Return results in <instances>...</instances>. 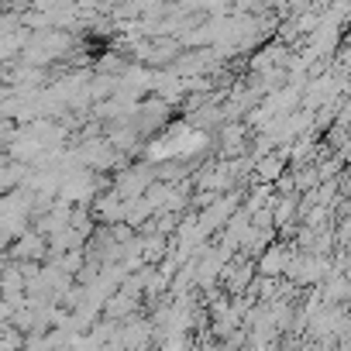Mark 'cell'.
I'll return each mask as SVG.
<instances>
[{
  "label": "cell",
  "instance_id": "6da1fadb",
  "mask_svg": "<svg viewBox=\"0 0 351 351\" xmlns=\"http://www.w3.org/2000/svg\"><path fill=\"white\" fill-rule=\"evenodd\" d=\"M158 165L155 162H138V165H131V169H124L121 176H117V180H114V193L121 197V200H134V197H141L155 180H158Z\"/></svg>",
  "mask_w": 351,
  "mask_h": 351
},
{
  "label": "cell",
  "instance_id": "7a4b0ae2",
  "mask_svg": "<svg viewBox=\"0 0 351 351\" xmlns=\"http://www.w3.org/2000/svg\"><path fill=\"white\" fill-rule=\"evenodd\" d=\"M117 344L124 348V351H152V344H155V330H152V324H148V317H128L124 324H121V330H117Z\"/></svg>",
  "mask_w": 351,
  "mask_h": 351
},
{
  "label": "cell",
  "instance_id": "3957f363",
  "mask_svg": "<svg viewBox=\"0 0 351 351\" xmlns=\"http://www.w3.org/2000/svg\"><path fill=\"white\" fill-rule=\"evenodd\" d=\"M293 245L289 241H272L258 258H252L255 262V272L258 276H269V279H282L286 276V265H289V258H293Z\"/></svg>",
  "mask_w": 351,
  "mask_h": 351
},
{
  "label": "cell",
  "instance_id": "277c9868",
  "mask_svg": "<svg viewBox=\"0 0 351 351\" xmlns=\"http://www.w3.org/2000/svg\"><path fill=\"white\" fill-rule=\"evenodd\" d=\"M11 258L14 262H45L49 258V245L38 231H21L11 245Z\"/></svg>",
  "mask_w": 351,
  "mask_h": 351
},
{
  "label": "cell",
  "instance_id": "5b68a950",
  "mask_svg": "<svg viewBox=\"0 0 351 351\" xmlns=\"http://www.w3.org/2000/svg\"><path fill=\"white\" fill-rule=\"evenodd\" d=\"M138 296H131V293H124V289H117V293H110L107 300H104V306H100V313H104V320H114V324H124L128 317H134L138 313Z\"/></svg>",
  "mask_w": 351,
  "mask_h": 351
},
{
  "label": "cell",
  "instance_id": "8992f818",
  "mask_svg": "<svg viewBox=\"0 0 351 351\" xmlns=\"http://www.w3.org/2000/svg\"><path fill=\"white\" fill-rule=\"evenodd\" d=\"M286 152H265V155H258L255 158V165H252V172H255V180L258 183H276L279 176L286 172Z\"/></svg>",
  "mask_w": 351,
  "mask_h": 351
},
{
  "label": "cell",
  "instance_id": "52a82bcc",
  "mask_svg": "<svg viewBox=\"0 0 351 351\" xmlns=\"http://www.w3.org/2000/svg\"><path fill=\"white\" fill-rule=\"evenodd\" d=\"M124 207H128V200H121V197L110 190V193L97 197L90 217H97V221H104V224H124Z\"/></svg>",
  "mask_w": 351,
  "mask_h": 351
},
{
  "label": "cell",
  "instance_id": "ba28073f",
  "mask_svg": "<svg viewBox=\"0 0 351 351\" xmlns=\"http://www.w3.org/2000/svg\"><path fill=\"white\" fill-rule=\"evenodd\" d=\"M245 128L241 124H224L221 128V155L224 158H234V155H241L245 148Z\"/></svg>",
  "mask_w": 351,
  "mask_h": 351
},
{
  "label": "cell",
  "instance_id": "9c48e42d",
  "mask_svg": "<svg viewBox=\"0 0 351 351\" xmlns=\"http://www.w3.org/2000/svg\"><path fill=\"white\" fill-rule=\"evenodd\" d=\"M190 348H193L190 334H165L155 341V351H190Z\"/></svg>",
  "mask_w": 351,
  "mask_h": 351
}]
</instances>
